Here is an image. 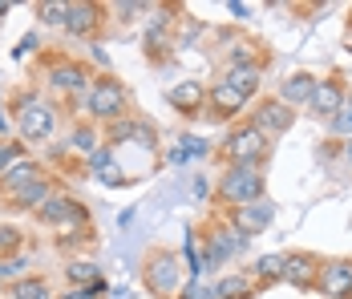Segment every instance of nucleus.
I'll return each mask as SVG.
<instances>
[{
	"label": "nucleus",
	"mask_w": 352,
	"mask_h": 299,
	"mask_svg": "<svg viewBox=\"0 0 352 299\" xmlns=\"http://www.w3.org/2000/svg\"><path fill=\"white\" fill-rule=\"evenodd\" d=\"M85 105H89V113H94L98 122H118V118H126L130 93H126V85H122V81L102 77V81H94V85H89Z\"/></svg>",
	"instance_id": "1"
},
{
	"label": "nucleus",
	"mask_w": 352,
	"mask_h": 299,
	"mask_svg": "<svg viewBox=\"0 0 352 299\" xmlns=\"http://www.w3.org/2000/svg\"><path fill=\"white\" fill-rule=\"evenodd\" d=\"M219 199L235 202V206L259 202L263 199V174H259V166H227L223 178H219Z\"/></svg>",
	"instance_id": "2"
},
{
	"label": "nucleus",
	"mask_w": 352,
	"mask_h": 299,
	"mask_svg": "<svg viewBox=\"0 0 352 299\" xmlns=\"http://www.w3.org/2000/svg\"><path fill=\"white\" fill-rule=\"evenodd\" d=\"M267 158V133L247 126L227 137V166H259Z\"/></svg>",
	"instance_id": "3"
},
{
	"label": "nucleus",
	"mask_w": 352,
	"mask_h": 299,
	"mask_svg": "<svg viewBox=\"0 0 352 299\" xmlns=\"http://www.w3.org/2000/svg\"><path fill=\"white\" fill-rule=\"evenodd\" d=\"M16 109H21V133H25V137H33V142L49 137L53 126H57L53 105H45V101H36V98H21V101H16Z\"/></svg>",
	"instance_id": "4"
},
{
	"label": "nucleus",
	"mask_w": 352,
	"mask_h": 299,
	"mask_svg": "<svg viewBox=\"0 0 352 299\" xmlns=\"http://www.w3.org/2000/svg\"><path fill=\"white\" fill-rule=\"evenodd\" d=\"M36 214H41V223L61 227V234H69L73 227H81V223H85V206H81L77 199H69V195H53V199L45 202Z\"/></svg>",
	"instance_id": "5"
},
{
	"label": "nucleus",
	"mask_w": 352,
	"mask_h": 299,
	"mask_svg": "<svg viewBox=\"0 0 352 299\" xmlns=\"http://www.w3.org/2000/svg\"><path fill=\"white\" fill-rule=\"evenodd\" d=\"M272 219H276V206L272 202H243V206H235L231 210V227H235V234L239 239H247V234H259L272 227Z\"/></svg>",
	"instance_id": "6"
},
{
	"label": "nucleus",
	"mask_w": 352,
	"mask_h": 299,
	"mask_svg": "<svg viewBox=\"0 0 352 299\" xmlns=\"http://www.w3.org/2000/svg\"><path fill=\"white\" fill-rule=\"evenodd\" d=\"M146 287L154 296H175L178 291V259L175 255H150L146 259Z\"/></svg>",
	"instance_id": "7"
},
{
	"label": "nucleus",
	"mask_w": 352,
	"mask_h": 299,
	"mask_svg": "<svg viewBox=\"0 0 352 299\" xmlns=\"http://www.w3.org/2000/svg\"><path fill=\"white\" fill-rule=\"evenodd\" d=\"M292 105H283L280 98H272V101H259V113H255V130H263V133H283V130H292Z\"/></svg>",
	"instance_id": "8"
},
{
	"label": "nucleus",
	"mask_w": 352,
	"mask_h": 299,
	"mask_svg": "<svg viewBox=\"0 0 352 299\" xmlns=\"http://www.w3.org/2000/svg\"><path fill=\"white\" fill-rule=\"evenodd\" d=\"M320 287H324V296H332V299H349L352 296V263H349V259L324 267Z\"/></svg>",
	"instance_id": "9"
},
{
	"label": "nucleus",
	"mask_w": 352,
	"mask_h": 299,
	"mask_svg": "<svg viewBox=\"0 0 352 299\" xmlns=\"http://www.w3.org/2000/svg\"><path fill=\"white\" fill-rule=\"evenodd\" d=\"M49 85H53L57 93H85V89H89V73L81 65H73V61H65V65H57L49 73Z\"/></svg>",
	"instance_id": "10"
},
{
	"label": "nucleus",
	"mask_w": 352,
	"mask_h": 299,
	"mask_svg": "<svg viewBox=\"0 0 352 299\" xmlns=\"http://www.w3.org/2000/svg\"><path fill=\"white\" fill-rule=\"evenodd\" d=\"M109 137H130V142H138V146H146V150H154L158 146V133H154V126H146V122H134V118H118V122H109Z\"/></svg>",
	"instance_id": "11"
},
{
	"label": "nucleus",
	"mask_w": 352,
	"mask_h": 299,
	"mask_svg": "<svg viewBox=\"0 0 352 299\" xmlns=\"http://www.w3.org/2000/svg\"><path fill=\"white\" fill-rule=\"evenodd\" d=\"M340 105H344L340 81H316V89H312V109H316L320 118H336Z\"/></svg>",
	"instance_id": "12"
},
{
	"label": "nucleus",
	"mask_w": 352,
	"mask_h": 299,
	"mask_svg": "<svg viewBox=\"0 0 352 299\" xmlns=\"http://www.w3.org/2000/svg\"><path fill=\"white\" fill-rule=\"evenodd\" d=\"M49 199H53L49 178H36V182H29V186H21V190H12V195H8V202H12L16 210H41Z\"/></svg>",
	"instance_id": "13"
},
{
	"label": "nucleus",
	"mask_w": 352,
	"mask_h": 299,
	"mask_svg": "<svg viewBox=\"0 0 352 299\" xmlns=\"http://www.w3.org/2000/svg\"><path fill=\"white\" fill-rule=\"evenodd\" d=\"M36 178H41V174H36V162H33V158H25V154H21V158H16L12 166H8L4 174H0V190H4V199H8L12 190L29 186V182H36Z\"/></svg>",
	"instance_id": "14"
},
{
	"label": "nucleus",
	"mask_w": 352,
	"mask_h": 299,
	"mask_svg": "<svg viewBox=\"0 0 352 299\" xmlns=\"http://www.w3.org/2000/svg\"><path fill=\"white\" fill-rule=\"evenodd\" d=\"M207 98H211V113H214V118H231V113H239V109L247 105V98H239L227 81H214Z\"/></svg>",
	"instance_id": "15"
},
{
	"label": "nucleus",
	"mask_w": 352,
	"mask_h": 299,
	"mask_svg": "<svg viewBox=\"0 0 352 299\" xmlns=\"http://www.w3.org/2000/svg\"><path fill=\"white\" fill-rule=\"evenodd\" d=\"M98 4H69V12H65V29H69L73 36H85L98 29Z\"/></svg>",
	"instance_id": "16"
},
{
	"label": "nucleus",
	"mask_w": 352,
	"mask_h": 299,
	"mask_svg": "<svg viewBox=\"0 0 352 299\" xmlns=\"http://www.w3.org/2000/svg\"><path fill=\"white\" fill-rule=\"evenodd\" d=\"M312 89H316V77H308V73H292V77L280 85V101H283V105L312 101Z\"/></svg>",
	"instance_id": "17"
},
{
	"label": "nucleus",
	"mask_w": 352,
	"mask_h": 299,
	"mask_svg": "<svg viewBox=\"0 0 352 299\" xmlns=\"http://www.w3.org/2000/svg\"><path fill=\"white\" fill-rule=\"evenodd\" d=\"M223 81H227L239 98H251V93L259 89V65H231Z\"/></svg>",
	"instance_id": "18"
},
{
	"label": "nucleus",
	"mask_w": 352,
	"mask_h": 299,
	"mask_svg": "<svg viewBox=\"0 0 352 299\" xmlns=\"http://www.w3.org/2000/svg\"><path fill=\"white\" fill-rule=\"evenodd\" d=\"M166 98H170V105H175V109H182V113H195V109L203 105V85H199V81H178Z\"/></svg>",
	"instance_id": "19"
},
{
	"label": "nucleus",
	"mask_w": 352,
	"mask_h": 299,
	"mask_svg": "<svg viewBox=\"0 0 352 299\" xmlns=\"http://www.w3.org/2000/svg\"><path fill=\"white\" fill-rule=\"evenodd\" d=\"M312 275H316V259L312 255H287L283 259V275L287 283H312Z\"/></svg>",
	"instance_id": "20"
},
{
	"label": "nucleus",
	"mask_w": 352,
	"mask_h": 299,
	"mask_svg": "<svg viewBox=\"0 0 352 299\" xmlns=\"http://www.w3.org/2000/svg\"><path fill=\"white\" fill-rule=\"evenodd\" d=\"M65 275H69V283H77V287H98V283H102L98 263H81V259L65 267Z\"/></svg>",
	"instance_id": "21"
},
{
	"label": "nucleus",
	"mask_w": 352,
	"mask_h": 299,
	"mask_svg": "<svg viewBox=\"0 0 352 299\" xmlns=\"http://www.w3.org/2000/svg\"><path fill=\"white\" fill-rule=\"evenodd\" d=\"M214 296H219V299H247V296H251V283L239 279V275H227V279H219Z\"/></svg>",
	"instance_id": "22"
},
{
	"label": "nucleus",
	"mask_w": 352,
	"mask_h": 299,
	"mask_svg": "<svg viewBox=\"0 0 352 299\" xmlns=\"http://www.w3.org/2000/svg\"><path fill=\"white\" fill-rule=\"evenodd\" d=\"M12 299H53V296H49V283L45 279H21L12 287Z\"/></svg>",
	"instance_id": "23"
},
{
	"label": "nucleus",
	"mask_w": 352,
	"mask_h": 299,
	"mask_svg": "<svg viewBox=\"0 0 352 299\" xmlns=\"http://www.w3.org/2000/svg\"><path fill=\"white\" fill-rule=\"evenodd\" d=\"M65 12H69V4H61V0H41L36 4V16L45 25H65Z\"/></svg>",
	"instance_id": "24"
},
{
	"label": "nucleus",
	"mask_w": 352,
	"mask_h": 299,
	"mask_svg": "<svg viewBox=\"0 0 352 299\" xmlns=\"http://www.w3.org/2000/svg\"><path fill=\"white\" fill-rule=\"evenodd\" d=\"M283 259H287V255H263V259L255 263V275H267V279H280V275H283Z\"/></svg>",
	"instance_id": "25"
},
{
	"label": "nucleus",
	"mask_w": 352,
	"mask_h": 299,
	"mask_svg": "<svg viewBox=\"0 0 352 299\" xmlns=\"http://www.w3.org/2000/svg\"><path fill=\"white\" fill-rule=\"evenodd\" d=\"M73 146H77V150H85V154H94V150H98V133L81 126V130H73Z\"/></svg>",
	"instance_id": "26"
},
{
	"label": "nucleus",
	"mask_w": 352,
	"mask_h": 299,
	"mask_svg": "<svg viewBox=\"0 0 352 299\" xmlns=\"http://www.w3.org/2000/svg\"><path fill=\"white\" fill-rule=\"evenodd\" d=\"M21 247V231L16 227H0V255H12Z\"/></svg>",
	"instance_id": "27"
},
{
	"label": "nucleus",
	"mask_w": 352,
	"mask_h": 299,
	"mask_svg": "<svg viewBox=\"0 0 352 299\" xmlns=\"http://www.w3.org/2000/svg\"><path fill=\"white\" fill-rule=\"evenodd\" d=\"M113 12H118L122 21H138V12H146V4H138V0L126 4V0H122V4H113Z\"/></svg>",
	"instance_id": "28"
},
{
	"label": "nucleus",
	"mask_w": 352,
	"mask_h": 299,
	"mask_svg": "<svg viewBox=\"0 0 352 299\" xmlns=\"http://www.w3.org/2000/svg\"><path fill=\"white\" fill-rule=\"evenodd\" d=\"M16 158H21V150H16V146H4V142H0V174L12 166Z\"/></svg>",
	"instance_id": "29"
},
{
	"label": "nucleus",
	"mask_w": 352,
	"mask_h": 299,
	"mask_svg": "<svg viewBox=\"0 0 352 299\" xmlns=\"http://www.w3.org/2000/svg\"><path fill=\"white\" fill-rule=\"evenodd\" d=\"M36 49V33H29V36H21V45H16V57H29Z\"/></svg>",
	"instance_id": "30"
},
{
	"label": "nucleus",
	"mask_w": 352,
	"mask_h": 299,
	"mask_svg": "<svg viewBox=\"0 0 352 299\" xmlns=\"http://www.w3.org/2000/svg\"><path fill=\"white\" fill-rule=\"evenodd\" d=\"M102 296V283L98 287H81V291H73V296H65V299H98Z\"/></svg>",
	"instance_id": "31"
},
{
	"label": "nucleus",
	"mask_w": 352,
	"mask_h": 299,
	"mask_svg": "<svg viewBox=\"0 0 352 299\" xmlns=\"http://www.w3.org/2000/svg\"><path fill=\"white\" fill-rule=\"evenodd\" d=\"M8 130V118H4V113H0V133Z\"/></svg>",
	"instance_id": "32"
},
{
	"label": "nucleus",
	"mask_w": 352,
	"mask_h": 299,
	"mask_svg": "<svg viewBox=\"0 0 352 299\" xmlns=\"http://www.w3.org/2000/svg\"><path fill=\"white\" fill-rule=\"evenodd\" d=\"M4 12H8V4H4V0H0V16H4Z\"/></svg>",
	"instance_id": "33"
},
{
	"label": "nucleus",
	"mask_w": 352,
	"mask_h": 299,
	"mask_svg": "<svg viewBox=\"0 0 352 299\" xmlns=\"http://www.w3.org/2000/svg\"><path fill=\"white\" fill-rule=\"evenodd\" d=\"M349 162H352V142H349Z\"/></svg>",
	"instance_id": "34"
}]
</instances>
